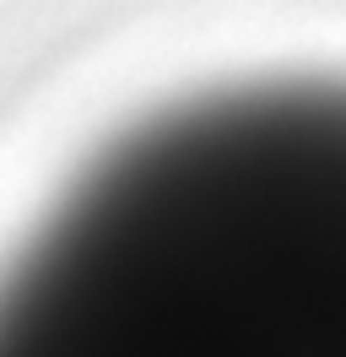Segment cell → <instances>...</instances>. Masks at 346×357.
<instances>
[{
  "label": "cell",
  "mask_w": 346,
  "mask_h": 357,
  "mask_svg": "<svg viewBox=\"0 0 346 357\" xmlns=\"http://www.w3.org/2000/svg\"><path fill=\"white\" fill-rule=\"evenodd\" d=\"M0 357H346V87L119 135L0 276Z\"/></svg>",
  "instance_id": "6da1fadb"
}]
</instances>
